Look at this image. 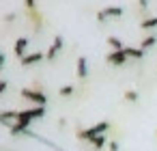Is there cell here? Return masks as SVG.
<instances>
[{
  "label": "cell",
  "mask_w": 157,
  "mask_h": 151,
  "mask_svg": "<svg viewBox=\"0 0 157 151\" xmlns=\"http://www.w3.org/2000/svg\"><path fill=\"white\" fill-rule=\"evenodd\" d=\"M125 52H127V56L129 58H144V50L142 48H125Z\"/></svg>",
  "instance_id": "10"
},
{
  "label": "cell",
  "mask_w": 157,
  "mask_h": 151,
  "mask_svg": "<svg viewBox=\"0 0 157 151\" xmlns=\"http://www.w3.org/2000/svg\"><path fill=\"white\" fill-rule=\"evenodd\" d=\"M125 99L127 101H138V93L136 91H125Z\"/></svg>",
  "instance_id": "16"
},
{
  "label": "cell",
  "mask_w": 157,
  "mask_h": 151,
  "mask_svg": "<svg viewBox=\"0 0 157 151\" xmlns=\"http://www.w3.org/2000/svg\"><path fill=\"white\" fill-rule=\"evenodd\" d=\"M123 15V7H105L103 11L97 13V20L99 22H105L108 18H121Z\"/></svg>",
  "instance_id": "5"
},
{
  "label": "cell",
  "mask_w": 157,
  "mask_h": 151,
  "mask_svg": "<svg viewBox=\"0 0 157 151\" xmlns=\"http://www.w3.org/2000/svg\"><path fill=\"white\" fill-rule=\"evenodd\" d=\"M108 46H110V48H114V52H123V50H125L123 41H121V39H116V37H108Z\"/></svg>",
  "instance_id": "12"
},
{
  "label": "cell",
  "mask_w": 157,
  "mask_h": 151,
  "mask_svg": "<svg viewBox=\"0 0 157 151\" xmlns=\"http://www.w3.org/2000/svg\"><path fill=\"white\" fill-rule=\"evenodd\" d=\"M22 97L28 99V101H33L35 106H41V108H45V101H48V97L39 89H22Z\"/></svg>",
  "instance_id": "2"
},
{
  "label": "cell",
  "mask_w": 157,
  "mask_h": 151,
  "mask_svg": "<svg viewBox=\"0 0 157 151\" xmlns=\"http://www.w3.org/2000/svg\"><path fill=\"white\" fill-rule=\"evenodd\" d=\"M45 58V52H30V54H26L22 61H20V65L22 67H30V65H37L39 61H43Z\"/></svg>",
  "instance_id": "7"
},
{
  "label": "cell",
  "mask_w": 157,
  "mask_h": 151,
  "mask_svg": "<svg viewBox=\"0 0 157 151\" xmlns=\"http://www.w3.org/2000/svg\"><path fill=\"white\" fill-rule=\"evenodd\" d=\"M86 76H88V63H86L84 56H80L78 58V78L80 80H86Z\"/></svg>",
  "instance_id": "9"
},
{
  "label": "cell",
  "mask_w": 157,
  "mask_h": 151,
  "mask_svg": "<svg viewBox=\"0 0 157 151\" xmlns=\"http://www.w3.org/2000/svg\"><path fill=\"white\" fill-rule=\"evenodd\" d=\"M108 129H110V121H99L97 125H93V127H88V129H84V132H78V138L93 142L97 136H103Z\"/></svg>",
  "instance_id": "1"
},
{
  "label": "cell",
  "mask_w": 157,
  "mask_h": 151,
  "mask_svg": "<svg viewBox=\"0 0 157 151\" xmlns=\"http://www.w3.org/2000/svg\"><path fill=\"white\" fill-rule=\"evenodd\" d=\"M90 145H93V147H95L97 151H101V149H103L105 145H110V142H108V136L103 134V136H97V138H95V140H93Z\"/></svg>",
  "instance_id": "13"
},
{
  "label": "cell",
  "mask_w": 157,
  "mask_h": 151,
  "mask_svg": "<svg viewBox=\"0 0 157 151\" xmlns=\"http://www.w3.org/2000/svg\"><path fill=\"white\" fill-rule=\"evenodd\" d=\"M129 56H127V52L123 50V52H110L108 56H105V61L110 63V65H114V67H121V65H125V61H127Z\"/></svg>",
  "instance_id": "6"
},
{
  "label": "cell",
  "mask_w": 157,
  "mask_h": 151,
  "mask_svg": "<svg viewBox=\"0 0 157 151\" xmlns=\"http://www.w3.org/2000/svg\"><path fill=\"white\" fill-rule=\"evenodd\" d=\"M73 91H75V89H73V84H65V86H60V91H58V93H60L63 97H67V95H73Z\"/></svg>",
  "instance_id": "15"
},
{
  "label": "cell",
  "mask_w": 157,
  "mask_h": 151,
  "mask_svg": "<svg viewBox=\"0 0 157 151\" xmlns=\"http://www.w3.org/2000/svg\"><path fill=\"white\" fill-rule=\"evenodd\" d=\"M7 86H9V84H7V80L0 82V93H5V91H7Z\"/></svg>",
  "instance_id": "18"
},
{
  "label": "cell",
  "mask_w": 157,
  "mask_h": 151,
  "mask_svg": "<svg viewBox=\"0 0 157 151\" xmlns=\"http://www.w3.org/2000/svg\"><path fill=\"white\" fill-rule=\"evenodd\" d=\"M155 43H157V35L153 33V35H148V37H144V39H142V43H140V48H142V50L146 52V50H148L151 46H155Z\"/></svg>",
  "instance_id": "11"
},
{
  "label": "cell",
  "mask_w": 157,
  "mask_h": 151,
  "mask_svg": "<svg viewBox=\"0 0 157 151\" xmlns=\"http://www.w3.org/2000/svg\"><path fill=\"white\" fill-rule=\"evenodd\" d=\"M26 48H28V39H26V37H20V39L15 41V46H13V54L22 61V58L26 56Z\"/></svg>",
  "instance_id": "8"
},
{
  "label": "cell",
  "mask_w": 157,
  "mask_h": 151,
  "mask_svg": "<svg viewBox=\"0 0 157 151\" xmlns=\"http://www.w3.org/2000/svg\"><path fill=\"white\" fill-rule=\"evenodd\" d=\"M140 28H142V30H146V28H157V15L142 20V22H140Z\"/></svg>",
  "instance_id": "14"
},
{
  "label": "cell",
  "mask_w": 157,
  "mask_h": 151,
  "mask_svg": "<svg viewBox=\"0 0 157 151\" xmlns=\"http://www.w3.org/2000/svg\"><path fill=\"white\" fill-rule=\"evenodd\" d=\"M108 147H110V151H118V142H116V140H110Z\"/></svg>",
  "instance_id": "17"
},
{
  "label": "cell",
  "mask_w": 157,
  "mask_h": 151,
  "mask_svg": "<svg viewBox=\"0 0 157 151\" xmlns=\"http://www.w3.org/2000/svg\"><path fill=\"white\" fill-rule=\"evenodd\" d=\"M43 114H45V108H41V106H35V108H28V110H17V121H20V119L35 121V119H41Z\"/></svg>",
  "instance_id": "3"
},
{
  "label": "cell",
  "mask_w": 157,
  "mask_h": 151,
  "mask_svg": "<svg viewBox=\"0 0 157 151\" xmlns=\"http://www.w3.org/2000/svg\"><path fill=\"white\" fill-rule=\"evenodd\" d=\"M63 43H65V41H63V35H56L54 41H52V46H50L48 52H45V58H48V61H54V58L58 56V52L63 50Z\"/></svg>",
  "instance_id": "4"
}]
</instances>
